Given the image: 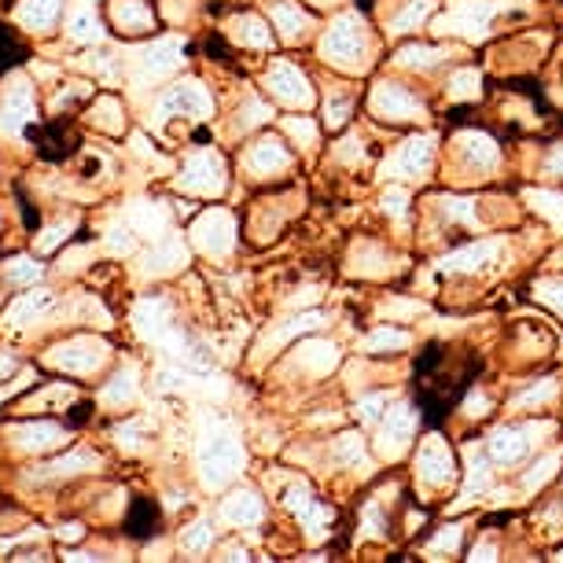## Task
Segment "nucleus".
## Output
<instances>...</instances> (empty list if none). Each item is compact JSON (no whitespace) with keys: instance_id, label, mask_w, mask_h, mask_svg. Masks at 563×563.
<instances>
[{"instance_id":"obj_1","label":"nucleus","mask_w":563,"mask_h":563,"mask_svg":"<svg viewBox=\"0 0 563 563\" xmlns=\"http://www.w3.org/2000/svg\"><path fill=\"white\" fill-rule=\"evenodd\" d=\"M479 372H483V357L475 350L445 346V343L423 346V354L417 357V372H412V387H417V406L423 409V420L431 428H439L461 406V398L479 379Z\"/></svg>"},{"instance_id":"obj_2","label":"nucleus","mask_w":563,"mask_h":563,"mask_svg":"<svg viewBox=\"0 0 563 563\" xmlns=\"http://www.w3.org/2000/svg\"><path fill=\"white\" fill-rule=\"evenodd\" d=\"M100 357H103L100 343H92V339H74V343H63L52 350L45 361L59 372H81L85 376V372H92L100 365Z\"/></svg>"},{"instance_id":"obj_3","label":"nucleus","mask_w":563,"mask_h":563,"mask_svg":"<svg viewBox=\"0 0 563 563\" xmlns=\"http://www.w3.org/2000/svg\"><path fill=\"white\" fill-rule=\"evenodd\" d=\"M63 442V431L56 428V423L48 420H37V423H23V428L15 431V445L26 453H37V450H48V445Z\"/></svg>"},{"instance_id":"obj_4","label":"nucleus","mask_w":563,"mask_h":563,"mask_svg":"<svg viewBox=\"0 0 563 563\" xmlns=\"http://www.w3.org/2000/svg\"><path fill=\"white\" fill-rule=\"evenodd\" d=\"M52 306V295L48 291H30L23 299H15L12 313H8V328H26L34 324L37 317H45Z\"/></svg>"},{"instance_id":"obj_5","label":"nucleus","mask_w":563,"mask_h":563,"mask_svg":"<svg viewBox=\"0 0 563 563\" xmlns=\"http://www.w3.org/2000/svg\"><path fill=\"white\" fill-rule=\"evenodd\" d=\"M163 111H188V114H207L210 103H207V92L199 85H177L163 97Z\"/></svg>"},{"instance_id":"obj_6","label":"nucleus","mask_w":563,"mask_h":563,"mask_svg":"<svg viewBox=\"0 0 563 563\" xmlns=\"http://www.w3.org/2000/svg\"><path fill=\"white\" fill-rule=\"evenodd\" d=\"M30 114H34V100H30V85H19L12 89V97H8V108L0 111V125H4L8 133H15L19 125L30 122Z\"/></svg>"},{"instance_id":"obj_7","label":"nucleus","mask_w":563,"mask_h":563,"mask_svg":"<svg viewBox=\"0 0 563 563\" xmlns=\"http://www.w3.org/2000/svg\"><path fill=\"white\" fill-rule=\"evenodd\" d=\"M56 12H59V0H26L19 8V19L30 26V30H48L56 23Z\"/></svg>"},{"instance_id":"obj_8","label":"nucleus","mask_w":563,"mask_h":563,"mask_svg":"<svg viewBox=\"0 0 563 563\" xmlns=\"http://www.w3.org/2000/svg\"><path fill=\"white\" fill-rule=\"evenodd\" d=\"M114 19H119L125 30L152 26V15H147V8L141 4V0H119V4H114Z\"/></svg>"},{"instance_id":"obj_9","label":"nucleus","mask_w":563,"mask_h":563,"mask_svg":"<svg viewBox=\"0 0 563 563\" xmlns=\"http://www.w3.org/2000/svg\"><path fill=\"white\" fill-rule=\"evenodd\" d=\"M155 527H158L155 505H152V501H136V505H133V516H130V534L147 538V534H155Z\"/></svg>"},{"instance_id":"obj_10","label":"nucleus","mask_w":563,"mask_h":563,"mask_svg":"<svg viewBox=\"0 0 563 563\" xmlns=\"http://www.w3.org/2000/svg\"><path fill=\"white\" fill-rule=\"evenodd\" d=\"M81 467H97V456L92 453H70L63 461H52L48 467H41L37 475H59V472H81Z\"/></svg>"},{"instance_id":"obj_11","label":"nucleus","mask_w":563,"mask_h":563,"mask_svg":"<svg viewBox=\"0 0 563 563\" xmlns=\"http://www.w3.org/2000/svg\"><path fill=\"white\" fill-rule=\"evenodd\" d=\"M70 37L74 41H100L97 19H92L89 12H78V15H74V23H70Z\"/></svg>"},{"instance_id":"obj_12","label":"nucleus","mask_w":563,"mask_h":563,"mask_svg":"<svg viewBox=\"0 0 563 563\" xmlns=\"http://www.w3.org/2000/svg\"><path fill=\"white\" fill-rule=\"evenodd\" d=\"M37 276H41V265H37V262H30V258L8 262V280H15V284H34Z\"/></svg>"},{"instance_id":"obj_13","label":"nucleus","mask_w":563,"mask_h":563,"mask_svg":"<svg viewBox=\"0 0 563 563\" xmlns=\"http://www.w3.org/2000/svg\"><path fill=\"white\" fill-rule=\"evenodd\" d=\"M67 236H70V225L45 229V232L37 236V247H41V251H56V243H59V240H67Z\"/></svg>"},{"instance_id":"obj_14","label":"nucleus","mask_w":563,"mask_h":563,"mask_svg":"<svg viewBox=\"0 0 563 563\" xmlns=\"http://www.w3.org/2000/svg\"><path fill=\"white\" fill-rule=\"evenodd\" d=\"M97 122L119 125V108H114V103H100V108H97Z\"/></svg>"},{"instance_id":"obj_15","label":"nucleus","mask_w":563,"mask_h":563,"mask_svg":"<svg viewBox=\"0 0 563 563\" xmlns=\"http://www.w3.org/2000/svg\"><path fill=\"white\" fill-rule=\"evenodd\" d=\"M185 541H188V549H203V545H207V527H196V530H188V534H185Z\"/></svg>"},{"instance_id":"obj_16","label":"nucleus","mask_w":563,"mask_h":563,"mask_svg":"<svg viewBox=\"0 0 563 563\" xmlns=\"http://www.w3.org/2000/svg\"><path fill=\"white\" fill-rule=\"evenodd\" d=\"M15 368H19V361H15L12 354H0V379H4V376H12Z\"/></svg>"}]
</instances>
